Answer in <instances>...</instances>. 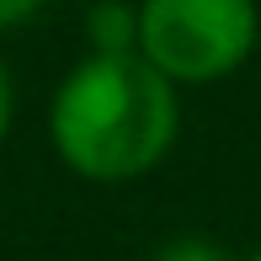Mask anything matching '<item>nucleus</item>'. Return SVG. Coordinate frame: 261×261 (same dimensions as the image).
Listing matches in <instances>:
<instances>
[{
  "label": "nucleus",
  "mask_w": 261,
  "mask_h": 261,
  "mask_svg": "<svg viewBox=\"0 0 261 261\" xmlns=\"http://www.w3.org/2000/svg\"><path fill=\"white\" fill-rule=\"evenodd\" d=\"M176 91L144 54H86L48 101L54 155L96 187L149 176L181 134Z\"/></svg>",
  "instance_id": "obj_1"
},
{
  "label": "nucleus",
  "mask_w": 261,
  "mask_h": 261,
  "mask_svg": "<svg viewBox=\"0 0 261 261\" xmlns=\"http://www.w3.org/2000/svg\"><path fill=\"white\" fill-rule=\"evenodd\" d=\"M256 0H139V54L171 86H213L256 54Z\"/></svg>",
  "instance_id": "obj_2"
},
{
  "label": "nucleus",
  "mask_w": 261,
  "mask_h": 261,
  "mask_svg": "<svg viewBox=\"0 0 261 261\" xmlns=\"http://www.w3.org/2000/svg\"><path fill=\"white\" fill-rule=\"evenodd\" d=\"M91 54H139V6L128 0H96L86 16Z\"/></svg>",
  "instance_id": "obj_3"
},
{
  "label": "nucleus",
  "mask_w": 261,
  "mask_h": 261,
  "mask_svg": "<svg viewBox=\"0 0 261 261\" xmlns=\"http://www.w3.org/2000/svg\"><path fill=\"white\" fill-rule=\"evenodd\" d=\"M155 261H234L229 251H224L219 240H203V234H181V240L160 245Z\"/></svg>",
  "instance_id": "obj_4"
},
{
  "label": "nucleus",
  "mask_w": 261,
  "mask_h": 261,
  "mask_svg": "<svg viewBox=\"0 0 261 261\" xmlns=\"http://www.w3.org/2000/svg\"><path fill=\"white\" fill-rule=\"evenodd\" d=\"M43 6H48V0H0V32H11V27H21V21H32Z\"/></svg>",
  "instance_id": "obj_5"
},
{
  "label": "nucleus",
  "mask_w": 261,
  "mask_h": 261,
  "mask_svg": "<svg viewBox=\"0 0 261 261\" xmlns=\"http://www.w3.org/2000/svg\"><path fill=\"white\" fill-rule=\"evenodd\" d=\"M11 123H16V86H11V69H6V59H0V144H6Z\"/></svg>",
  "instance_id": "obj_6"
},
{
  "label": "nucleus",
  "mask_w": 261,
  "mask_h": 261,
  "mask_svg": "<svg viewBox=\"0 0 261 261\" xmlns=\"http://www.w3.org/2000/svg\"><path fill=\"white\" fill-rule=\"evenodd\" d=\"M251 261H261V251H256V256H251Z\"/></svg>",
  "instance_id": "obj_7"
}]
</instances>
